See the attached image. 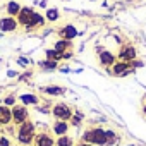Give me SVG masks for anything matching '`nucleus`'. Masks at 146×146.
<instances>
[{
  "instance_id": "obj_1",
  "label": "nucleus",
  "mask_w": 146,
  "mask_h": 146,
  "mask_svg": "<svg viewBox=\"0 0 146 146\" xmlns=\"http://www.w3.org/2000/svg\"><path fill=\"white\" fill-rule=\"evenodd\" d=\"M35 136H36V125L31 120L23 122L21 125H17L16 131V139L21 146H29L35 143Z\"/></svg>"
},
{
  "instance_id": "obj_2",
  "label": "nucleus",
  "mask_w": 146,
  "mask_h": 146,
  "mask_svg": "<svg viewBox=\"0 0 146 146\" xmlns=\"http://www.w3.org/2000/svg\"><path fill=\"white\" fill-rule=\"evenodd\" d=\"M83 143H91L95 146H105V129L103 127H93L86 129L81 136Z\"/></svg>"
},
{
  "instance_id": "obj_3",
  "label": "nucleus",
  "mask_w": 146,
  "mask_h": 146,
  "mask_svg": "<svg viewBox=\"0 0 146 146\" xmlns=\"http://www.w3.org/2000/svg\"><path fill=\"white\" fill-rule=\"evenodd\" d=\"M72 113H74V110H72L67 103H55L52 107V115L55 117V120H65L69 122Z\"/></svg>"
},
{
  "instance_id": "obj_4",
  "label": "nucleus",
  "mask_w": 146,
  "mask_h": 146,
  "mask_svg": "<svg viewBox=\"0 0 146 146\" xmlns=\"http://www.w3.org/2000/svg\"><path fill=\"white\" fill-rule=\"evenodd\" d=\"M26 120H29V110H28V107H24L23 103H16L12 107V124L14 125H21Z\"/></svg>"
},
{
  "instance_id": "obj_5",
  "label": "nucleus",
  "mask_w": 146,
  "mask_h": 146,
  "mask_svg": "<svg viewBox=\"0 0 146 146\" xmlns=\"http://www.w3.org/2000/svg\"><path fill=\"white\" fill-rule=\"evenodd\" d=\"M132 72H134V69L131 67V64H129V62H122V60L115 62V64L108 69V74H112V76H119V78L129 76V74H132Z\"/></svg>"
},
{
  "instance_id": "obj_6",
  "label": "nucleus",
  "mask_w": 146,
  "mask_h": 146,
  "mask_svg": "<svg viewBox=\"0 0 146 146\" xmlns=\"http://www.w3.org/2000/svg\"><path fill=\"white\" fill-rule=\"evenodd\" d=\"M137 58V50H136V46L134 45H122L120 46V50H119V60H122V62H132V60H136Z\"/></svg>"
},
{
  "instance_id": "obj_7",
  "label": "nucleus",
  "mask_w": 146,
  "mask_h": 146,
  "mask_svg": "<svg viewBox=\"0 0 146 146\" xmlns=\"http://www.w3.org/2000/svg\"><path fill=\"white\" fill-rule=\"evenodd\" d=\"M17 28H19V23L16 17H11V16L0 17V31H2V35L14 33V31H17Z\"/></svg>"
},
{
  "instance_id": "obj_8",
  "label": "nucleus",
  "mask_w": 146,
  "mask_h": 146,
  "mask_svg": "<svg viewBox=\"0 0 146 146\" xmlns=\"http://www.w3.org/2000/svg\"><path fill=\"white\" fill-rule=\"evenodd\" d=\"M45 24H46L45 14H40V12H36V11H35V14H33L31 21H29V24H28L24 29H26L28 33H31V31H38V29L45 28Z\"/></svg>"
},
{
  "instance_id": "obj_9",
  "label": "nucleus",
  "mask_w": 146,
  "mask_h": 146,
  "mask_svg": "<svg viewBox=\"0 0 146 146\" xmlns=\"http://www.w3.org/2000/svg\"><path fill=\"white\" fill-rule=\"evenodd\" d=\"M33 14H35V9L33 7H28V5H24L23 9H21V12L17 14V23H19V26L21 28H26L28 24H29V21H31V17H33Z\"/></svg>"
},
{
  "instance_id": "obj_10",
  "label": "nucleus",
  "mask_w": 146,
  "mask_h": 146,
  "mask_svg": "<svg viewBox=\"0 0 146 146\" xmlns=\"http://www.w3.org/2000/svg\"><path fill=\"white\" fill-rule=\"evenodd\" d=\"M58 35H60V38H64V40H74V38H78L81 33L78 31V28L74 26V24H65V26H62L60 29H58Z\"/></svg>"
},
{
  "instance_id": "obj_11",
  "label": "nucleus",
  "mask_w": 146,
  "mask_h": 146,
  "mask_svg": "<svg viewBox=\"0 0 146 146\" xmlns=\"http://www.w3.org/2000/svg\"><path fill=\"white\" fill-rule=\"evenodd\" d=\"M98 62H100V65H102V67H105V69H110V67H112V65L117 62V57H115V55H113L110 50H107V48H105V50H103V52L98 55Z\"/></svg>"
},
{
  "instance_id": "obj_12",
  "label": "nucleus",
  "mask_w": 146,
  "mask_h": 146,
  "mask_svg": "<svg viewBox=\"0 0 146 146\" xmlns=\"http://www.w3.org/2000/svg\"><path fill=\"white\" fill-rule=\"evenodd\" d=\"M35 146H55V139L48 132H38L35 136Z\"/></svg>"
},
{
  "instance_id": "obj_13",
  "label": "nucleus",
  "mask_w": 146,
  "mask_h": 146,
  "mask_svg": "<svg viewBox=\"0 0 146 146\" xmlns=\"http://www.w3.org/2000/svg\"><path fill=\"white\" fill-rule=\"evenodd\" d=\"M0 124L2 125L12 124V108L7 105H0Z\"/></svg>"
},
{
  "instance_id": "obj_14",
  "label": "nucleus",
  "mask_w": 146,
  "mask_h": 146,
  "mask_svg": "<svg viewBox=\"0 0 146 146\" xmlns=\"http://www.w3.org/2000/svg\"><path fill=\"white\" fill-rule=\"evenodd\" d=\"M21 9H23V5L17 2V0H9V2L5 4V14L11 16V17H17Z\"/></svg>"
},
{
  "instance_id": "obj_15",
  "label": "nucleus",
  "mask_w": 146,
  "mask_h": 146,
  "mask_svg": "<svg viewBox=\"0 0 146 146\" xmlns=\"http://www.w3.org/2000/svg\"><path fill=\"white\" fill-rule=\"evenodd\" d=\"M65 88L64 86H55V84H52V86H43L41 88V93H45V95H50V96H62V95H65Z\"/></svg>"
},
{
  "instance_id": "obj_16",
  "label": "nucleus",
  "mask_w": 146,
  "mask_h": 146,
  "mask_svg": "<svg viewBox=\"0 0 146 146\" xmlns=\"http://www.w3.org/2000/svg\"><path fill=\"white\" fill-rule=\"evenodd\" d=\"M52 131L57 136H65L69 132V122H65V120H55L53 125H52Z\"/></svg>"
},
{
  "instance_id": "obj_17",
  "label": "nucleus",
  "mask_w": 146,
  "mask_h": 146,
  "mask_svg": "<svg viewBox=\"0 0 146 146\" xmlns=\"http://www.w3.org/2000/svg\"><path fill=\"white\" fill-rule=\"evenodd\" d=\"M24 107H28V105H38L40 103V98L36 96V95H33V93H23V95H19V98H17Z\"/></svg>"
},
{
  "instance_id": "obj_18",
  "label": "nucleus",
  "mask_w": 146,
  "mask_h": 146,
  "mask_svg": "<svg viewBox=\"0 0 146 146\" xmlns=\"http://www.w3.org/2000/svg\"><path fill=\"white\" fill-rule=\"evenodd\" d=\"M53 48L58 50V52H67V50H72L74 48V43L70 40H64V38H58L55 43H53Z\"/></svg>"
},
{
  "instance_id": "obj_19",
  "label": "nucleus",
  "mask_w": 146,
  "mask_h": 146,
  "mask_svg": "<svg viewBox=\"0 0 146 146\" xmlns=\"http://www.w3.org/2000/svg\"><path fill=\"white\" fill-rule=\"evenodd\" d=\"M38 67H40L41 70H45V72H50V70L58 69V62L48 60V58H41V60H38Z\"/></svg>"
},
{
  "instance_id": "obj_20",
  "label": "nucleus",
  "mask_w": 146,
  "mask_h": 146,
  "mask_svg": "<svg viewBox=\"0 0 146 146\" xmlns=\"http://www.w3.org/2000/svg\"><path fill=\"white\" fill-rule=\"evenodd\" d=\"M45 19H46V23H57L60 19V11L57 7H48L45 12Z\"/></svg>"
},
{
  "instance_id": "obj_21",
  "label": "nucleus",
  "mask_w": 146,
  "mask_h": 146,
  "mask_svg": "<svg viewBox=\"0 0 146 146\" xmlns=\"http://www.w3.org/2000/svg\"><path fill=\"white\" fill-rule=\"evenodd\" d=\"M45 58L60 62V60H64V52H58L55 48H48V50H45Z\"/></svg>"
},
{
  "instance_id": "obj_22",
  "label": "nucleus",
  "mask_w": 146,
  "mask_h": 146,
  "mask_svg": "<svg viewBox=\"0 0 146 146\" xmlns=\"http://www.w3.org/2000/svg\"><path fill=\"white\" fill-rule=\"evenodd\" d=\"M119 134L112 129H105V146H113L117 141H119Z\"/></svg>"
},
{
  "instance_id": "obj_23",
  "label": "nucleus",
  "mask_w": 146,
  "mask_h": 146,
  "mask_svg": "<svg viewBox=\"0 0 146 146\" xmlns=\"http://www.w3.org/2000/svg\"><path fill=\"white\" fill-rule=\"evenodd\" d=\"M55 146H74V139H72L70 136H58L55 139Z\"/></svg>"
},
{
  "instance_id": "obj_24",
  "label": "nucleus",
  "mask_w": 146,
  "mask_h": 146,
  "mask_svg": "<svg viewBox=\"0 0 146 146\" xmlns=\"http://www.w3.org/2000/svg\"><path fill=\"white\" fill-rule=\"evenodd\" d=\"M83 120H84V113L78 110V112L72 113V117H70V120H69V122H70L72 125H74V127H79V125L83 124Z\"/></svg>"
},
{
  "instance_id": "obj_25",
  "label": "nucleus",
  "mask_w": 146,
  "mask_h": 146,
  "mask_svg": "<svg viewBox=\"0 0 146 146\" xmlns=\"http://www.w3.org/2000/svg\"><path fill=\"white\" fill-rule=\"evenodd\" d=\"M17 103V98H16V95H7L5 98H4V105H7V107H14Z\"/></svg>"
},
{
  "instance_id": "obj_26",
  "label": "nucleus",
  "mask_w": 146,
  "mask_h": 146,
  "mask_svg": "<svg viewBox=\"0 0 146 146\" xmlns=\"http://www.w3.org/2000/svg\"><path fill=\"white\" fill-rule=\"evenodd\" d=\"M0 146H12V143L7 136H0Z\"/></svg>"
},
{
  "instance_id": "obj_27",
  "label": "nucleus",
  "mask_w": 146,
  "mask_h": 146,
  "mask_svg": "<svg viewBox=\"0 0 146 146\" xmlns=\"http://www.w3.org/2000/svg\"><path fill=\"white\" fill-rule=\"evenodd\" d=\"M143 65H144V64H143L141 60H137V58L131 62V67H132V69H139V67H143Z\"/></svg>"
},
{
  "instance_id": "obj_28",
  "label": "nucleus",
  "mask_w": 146,
  "mask_h": 146,
  "mask_svg": "<svg viewBox=\"0 0 146 146\" xmlns=\"http://www.w3.org/2000/svg\"><path fill=\"white\" fill-rule=\"evenodd\" d=\"M72 50H67V52H64V60H69V58H72Z\"/></svg>"
},
{
  "instance_id": "obj_29",
  "label": "nucleus",
  "mask_w": 146,
  "mask_h": 146,
  "mask_svg": "<svg viewBox=\"0 0 146 146\" xmlns=\"http://www.w3.org/2000/svg\"><path fill=\"white\" fill-rule=\"evenodd\" d=\"M17 62H19L21 65H26V64H28V60H26L24 57H19V60H17Z\"/></svg>"
},
{
  "instance_id": "obj_30",
  "label": "nucleus",
  "mask_w": 146,
  "mask_h": 146,
  "mask_svg": "<svg viewBox=\"0 0 146 146\" xmlns=\"http://www.w3.org/2000/svg\"><path fill=\"white\" fill-rule=\"evenodd\" d=\"M78 146H95V144H91V143H83V141H81Z\"/></svg>"
},
{
  "instance_id": "obj_31",
  "label": "nucleus",
  "mask_w": 146,
  "mask_h": 146,
  "mask_svg": "<svg viewBox=\"0 0 146 146\" xmlns=\"http://www.w3.org/2000/svg\"><path fill=\"white\" fill-rule=\"evenodd\" d=\"M9 76L14 78V76H17V72H16V70H9Z\"/></svg>"
},
{
  "instance_id": "obj_32",
  "label": "nucleus",
  "mask_w": 146,
  "mask_h": 146,
  "mask_svg": "<svg viewBox=\"0 0 146 146\" xmlns=\"http://www.w3.org/2000/svg\"><path fill=\"white\" fill-rule=\"evenodd\" d=\"M143 113H144V115H146V103H144V105H143Z\"/></svg>"
},
{
  "instance_id": "obj_33",
  "label": "nucleus",
  "mask_w": 146,
  "mask_h": 146,
  "mask_svg": "<svg viewBox=\"0 0 146 146\" xmlns=\"http://www.w3.org/2000/svg\"><path fill=\"white\" fill-rule=\"evenodd\" d=\"M2 127H4V125H2V124H0V131H2Z\"/></svg>"
},
{
  "instance_id": "obj_34",
  "label": "nucleus",
  "mask_w": 146,
  "mask_h": 146,
  "mask_svg": "<svg viewBox=\"0 0 146 146\" xmlns=\"http://www.w3.org/2000/svg\"><path fill=\"white\" fill-rule=\"evenodd\" d=\"M67 2H70V0H67Z\"/></svg>"
},
{
  "instance_id": "obj_35",
  "label": "nucleus",
  "mask_w": 146,
  "mask_h": 146,
  "mask_svg": "<svg viewBox=\"0 0 146 146\" xmlns=\"http://www.w3.org/2000/svg\"><path fill=\"white\" fill-rule=\"evenodd\" d=\"M93 2H95V0H93Z\"/></svg>"
}]
</instances>
